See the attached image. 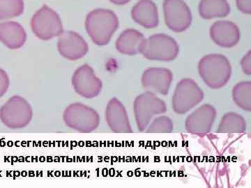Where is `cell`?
<instances>
[{"mask_svg":"<svg viewBox=\"0 0 251 188\" xmlns=\"http://www.w3.org/2000/svg\"><path fill=\"white\" fill-rule=\"evenodd\" d=\"M27 41L24 28L16 22L0 23V41L8 48H21Z\"/></svg>","mask_w":251,"mask_h":188,"instance_id":"obj_17","label":"cell"},{"mask_svg":"<svg viewBox=\"0 0 251 188\" xmlns=\"http://www.w3.org/2000/svg\"><path fill=\"white\" fill-rule=\"evenodd\" d=\"M210 36L216 45L221 47H229L237 46L240 40L241 34L239 28L230 21H218L210 28Z\"/></svg>","mask_w":251,"mask_h":188,"instance_id":"obj_15","label":"cell"},{"mask_svg":"<svg viewBox=\"0 0 251 188\" xmlns=\"http://www.w3.org/2000/svg\"><path fill=\"white\" fill-rule=\"evenodd\" d=\"M173 122L168 117H156L145 130L149 133H170L173 130Z\"/></svg>","mask_w":251,"mask_h":188,"instance_id":"obj_23","label":"cell"},{"mask_svg":"<svg viewBox=\"0 0 251 188\" xmlns=\"http://www.w3.org/2000/svg\"><path fill=\"white\" fill-rule=\"evenodd\" d=\"M243 72L246 75H251V51L249 50L248 53L243 57L241 62Z\"/></svg>","mask_w":251,"mask_h":188,"instance_id":"obj_25","label":"cell"},{"mask_svg":"<svg viewBox=\"0 0 251 188\" xmlns=\"http://www.w3.org/2000/svg\"><path fill=\"white\" fill-rule=\"evenodd\" d=\"M105 120L114 133H133L125 105L116 98L109 100L105 109Z\"/></svg>","mask_w":251,"mask_h":188,"instance_id":"obj_14","label":"cell"},{"mask_svg":"<svg viewBox=\"0 0 251 188\" xmlns=\"http://www.w3.org/2000/svg\"><path fill=\"white\" fill-rule=\"evenodd\" d=\"M72 82L75 92L85 98L98 96L103 87L102 81L95 75L93 69L88 64H84L75 70Z\"/></svg>","mask_w":251,"mask_h":188,"instance_id":"obj_10","label":"cell"},{"mask_svg":"<svg viewBox=\"0 0 251 188\" xmlns=\"http://www.w3.org/2000/svg\"><path fill=\"white\" fill-rule=\"evenodd\" d=\"M33 118V109L21 95L11 97L0 108V120L10 129H21L27 126Z\"/></svg>","mask_w":251,"mask_h":188,"instance_id":"obj_4","label":"cell"},{"mask_svg":"<svg viewBox=\"0 0 251 188\" xmlns=\"http://www.w3.org/2000/svg\"><path fill=\"white\" fill-rule=\"evenodd\" d=\"M198 72L206 85L213 90H219L230 80L232 67L228 59L223 54H211L201 59Z\"/></svg>","mask_w":251,"mask_h":188,"instance_id":"obj_1","label":"cell"},{"mask_svg":"<svg viewBox=\"0 0 251 188\" xmlns=\"http://www.w3.org/2000/svg\"><path fill=\"white\" fill-rule=\"evenodd\" d=\"M237 6L241 12L251 14V0H237Z\"/></svg>","mask_w":251,"mask_h":188,"instance_id":"obj_26","label":"cell"},{"mask_svg":"<svg viewBox=\"0 0 251 188\" xmlns=\"http://www.w3.org/2000/svg\"><path fill=\"white\" fill-rule=\"evenodd\" d=\"M133 21L147 29L156 27L159 23L158 9L151 0H140L131 11Z\"/></svg>","mask_w":251,"mask_h":188,"instance_id":"obj_16","label":"cell"},{"mask_svg":"<svg viewBox=\"0 0 251 188\" xmlns=\"http://www.w3.org/2000/svg\"><path fill=\"white\" fill-rule=\"evenodd\" d=\"M140 53L149 60L171 62L177 57L179 47L171 36L157 34L145 39L140 46Z\"/></svg>","mask_w":251,"mask_h":188,"instance_id":"obj_3","label":"cell"},{"mask_svg":"<svg viewBox=\"0 0 251 188\" xmlns=\"http://www.w3.org/2000/svg\"><path fill=\"white\" fill-rule=\"evenodd\" d=\"M140 31L133 29L124 31L116 41V49L120 53L133 56L140 53V46L145 40Z\"/></svg>","mask_w":251,"mask_h":188,"instance_id":"obj_18","label":"cell"},{"mask_svg":"<svg viewBox=\"0 0 251 188\" xmlns=\"http://www.w3.org/2000/svg\"><path fill=\"white\" fill-rule=\"evenodd\" d=\"M31 28L36 37L43 41L50 40L64 31L59 15L46 5L33 16Z\"/></svg>","mask_w":251,"mask_h":188,"instance_id":"obj_8","label":"cell"},{"mask_svg":"<svg viewBox=\"0 0 251 188\" xmlns=\"http://www.w3.org/2000/svg\"><path fill=\"white\" fill-rule=\"evenodd\" d=\"M64 123L71 129L80 133H90L98 128L100 116L94 109L85 104H71L63 114Z\"/></svg>","mask_w":251,"mask_h":188,"instance_id":"obj_5","label":"cell"},{"mask_svg":"<svg viewBox=\"0 0 251 188\" xmlns=\"http://www.w3.org/2000/svg\"><path fill=\"white\" fill-rule=\"evenodd\" d=\"M204 93L192 79L185 78L178 82L172 98V107L175 113L184 115L201 103Z\"/></svg>","mask_w":251,"mask_h":188,"instance_id":"obj_7","label":"cell"},{"mask_svg":"<svg viewBox=\"0 0 251 188\" xmlns=\"http://www.w3.org/2000/svg\"><path fill=\"white\" fill-rule=\"evenodd\" d=\"M229 12L227 0H201L199 4V14L204 19L226 17Z\"/></svg>","mask_w":251,"mask_h":188,"instance_id":"obj_19","label":"cell"},{"mask_svg":"<svg viewBox=\"0 0 251 188\" xmlns=\"http://www.w3.org/2000/svg\"><path fill=\"white\" fill-rule=\"evenodd\" d=\"M133 110L138 130L145 131L154 116L166 113L167 106L154 93L146 92L135 98Z\"/></svg>","mask_w":251,"mask_h":188,"instance_id":"obj_6","label":"cell"},{"mask_svg":"<svg viewBox=\"0 0 251 188\" xmlns=\"http://www.w3.org/2000/svg\"><path fill=\"white\" fill-rule=\"evenodd\" d=\"M173 80V72L169 69L150 68L144 71L141 82L144 88L148 92L166 95L169 93Z\"/></svg>","mask_w":251,"mask_h":188,"instance_id":"obj_13","label":"cell"},{"mask_svg":"<svg viewBox=\"0 0 251 188\" xmlns=\"http://www.w3.org/2000/svg\"><path fill=\"white\" fill-rule=\"evenodd\" d=\"M9 85L10 80L7 73L4 70L0 69V98L7 92Z\"/></svg>","mask_w":251,"mask_h":188,"instance_id":"obj_24","label":"cell"},{"mask_svg":"<svg viewBox=\"0 0 251 188\" xmlns=\"http://www.w3.org/2000/svg\"><path fill=\"white\" fill-rule=\"evenodd\" d=\"M247 130L245 118L235 112L226 113L221 118L218 129L219 133H242Z\"/></svg>","mask_w":251,"mask_h":188,"instance_id":"obj_20","label":"cell"},{"mask_svg":"<svg viewBox=\"0 0 251 188\" xmlns=\"http://www.w3.org/2000/svg\"><path fill=\"white\" fill-rule=\"evenodd\" d=\"M165 22L171 30L183 32L191 26L192 14L183 0H164Z\"/></svg>","mask_w":251,"mask_h":188,"instance_id":"obj_9","label":"cell"},{"mask_svg":"<svg viewBox=\"0 0 251 188\" xmlns=\"http://www.w3.org/2000/svg\"><path fill=\"white\" fill-rule=\"evenodd\" d=\"M113 4L117 5H124L129 2L131 0H110Z\"/></svg>","mask_w":251,"mask_h":188,"instance_id":"obj_27","label":"cell"},{"mask_svg":"<svg viewBox=\"0 0 251 188\" xmlns=\"http://www.w3.org/2000/svg\"><path fill=\"white\" fill-rule=\"evenodd\" d=\"M23 11V0H0V20L17 17Z\"/></svg>","mask_w":251,"mask_h":188,"instance_id":"obj_22","label":"cell"},{"mask_svg":"<svg viewBox=\"0 0 251 188\" xmlns=\"http://www.w3.org/2000/svg\"><path fill=\"white\" fill-rule=\"evenodd\" d=\"M85 27L94 44L105 46L118 29V18L110 10L95 9L87 15Z\"/></svg>","mask_w":251,"mask_h":188,"instance_id":"obj_2","label":"cell"},{"mask_svg":"<svg viewBox=\"0 0 251 188\" xmlns=\"http://www.w3.org/2000/svg\"><path fill=\"white\" fill-rule=\"evenodd\" d=\"M232 98L239 108L251 111V82L250 81L241 82L234 86L232 90Z\"/></svg>","mask_w":251,"mask_h":188,"instance_id":"obj_21","label":"cell"},{"mask_svg":"<svg viewBox=\"0 0 251 188\" xmlns=\"http://www.w3.org/2000/svg\"><path fill=\"white\" fill-rule=\"evenodd\" d=\"M217 112L214 106L204 104L188 115L185 121V128L191 134L203 137L211 131Z\"/></svg>","mask_w":251,"mask_h":188,"instance_id":"obj_11","label":"cell"},{"mask_svg":"<svg viewBox=\"0 0 251 188\" xmlns=\"http://www.w3.org/2000/svg\"><path fill=\"white\" fill-rule=\"evenodd\" d=\"M57 49L59 54L69 60L75 61L85 57L88 52V44L75 31H63L59 36Z\"/></svg>","mask_w":251,"mask_h":188,"instance_id":"obj_12","label":"cell"}]
</instances>
